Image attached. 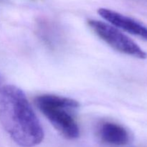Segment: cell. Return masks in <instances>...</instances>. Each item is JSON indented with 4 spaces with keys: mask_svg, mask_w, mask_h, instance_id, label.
<instances>
[{
    "mask_svg": "<svg viewBox=\"0 0 147 147\" xmlns=\"http://www.w3.org/2000/svg\"><path fill=\"white\" fill-rule=\"evenodd\" d=\"M0 123L20 146H35L44 138L42 127L26 95L12 85L0 88Z\"/></svg>",
    "mask_w": 147,
    "mask_h": 147,
    "instance_id": "cell-1",
    "label": "cell"
},
{
    "mask_svg": "<svg viewBox=\"0 0 147 147\" xmlns=\"http://www.w3.org/2000/svg\"><path fill=\"white\" fill-rule=\"evenodd\" d=\"M39 110L55 129L67 139H76L80 135V129L74 118L75 111L79 107L77 100L55 95H41L34 99Z\"/></svg>",
    "mask_w": 147,
    "mask_h": 147,
    "instance_id": "cell-2",
    "label": "cell"
},
{
    "mask_svg": "<svg viewBox=\"0 0 147 147\" xmlns=\"http://www.w3.org/2000/svg\"><path fill=\"white\" fill-rule=\"evenodd\" d=\"M93 32L114 50L139 59L146 58L147 54L129 37L113 26L99 20H88Z\"/></svg>",
    "mask_w": 147,
    "mask_h": 147,
    "instance_id": "cell-3",
    "label": "cell"
},
{
    "mask_svg": "<svg viewBox=\"0 0 147 147\" xmlns=\"http://www.w3.org/2000/svg\"><path fill=\"white\" fill-rule=\"evenodd\" d=\"M98 13L112 25L147 40V27L131 17L106 8L98 9Z\"/></svg>",
    "mask_w": 147,
    "mask_h": 147,
    "instance_id": "cell-4",
    "label": "cell"
},
{
    "mask_svg": "<svg viewBox=\"0 0 147 147\" xmlns=\"http://www.w3.org/2000/svg\"><path fill=\"white\" fill-rule=\"evenodd\" d=\"M98 134L103 143L111 146H123L128 144L129 135L127 131L117 123L103 122L99 126Z\"/></svg>",
    "mask_w": 147,
    "mask_h": 147,
    "instance_id": "cell-5",
    "label": "cell"
}]
</instances>
